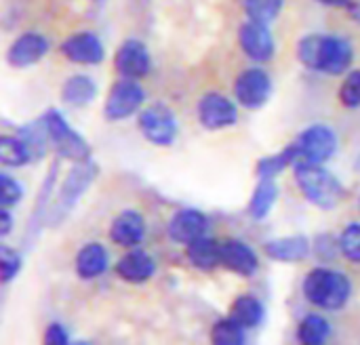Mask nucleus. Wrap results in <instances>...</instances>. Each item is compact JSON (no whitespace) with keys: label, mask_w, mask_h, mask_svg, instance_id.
<instances>
[{"label":"nucleus","mask_w":360,"mask_h":345,"mask_svg":"<svg viewBox=\"0 0 360 345\" xmlns=\"http://www.w3.org/2000/svg\"><path fill=\"white\" fill-rule=\"evenodd\" d=\"M297 57L308 70L323 72L327 76H340L350 70L354 48L342 36L308 34L297 42Z\"/></svg>","instance_id":"nucleus-1"},{"label":"nucleus","mask_w":360,"mask_h":345,"mask_svg":"<svg viewBox=\"0 0 360 345\" xmlns=\"http://www.w3.org/2000/svg\"><path fill=\"white\" fill-rule=\"evenodd\" d=\"M293 169H295V183H297L300 192L316 209L331 211L344 200V196H346L344 185L323 164L300 160Z\"/></svg>","instance_id":"nucleus-2"},{"label":"nucleus","mask_w":360,"mask_h":345,"mask_svg":"<svg viewBox=\"0 0 360 345\" xmlns=\"http://www.w3.org/2000/svg\"><path fill=\"white\" fill-rule=\"evenodd\" d=\"M352 295V282L344 272L331 268H314L304 280V297L327 312L342 310Z\"/></svg>","instance_id":"nucleus-3"},{"label":"nucleus","mask_w":360,"mask_h":345,"mask_svg":"<svg viewBox=\"0 0 360 345\" xmlns=\"http://www.w3.org/2000/svg\"><path fill=\"white\" fill-rule=\"evenodd\" d=\"M97 175V167L91 160L84 162H74L72 171L68 173L65 181L61 183V188L57 190V198L51 204L49 213H46V221L49 223H61L63 217L74 209V204L82 198V194L89 190V185L93 183Z\"/></svg>","instance_id":"nucleus-4"},{"label":"nucleus","mask_w":360,"mask_h":345,"mask_svg":"<svg viewBox=\"0 0 360 345\" xmlns=\"http://www.w3.org/2000/svg\"><path fill=\"white\" fill-rule=\"evenodd\" d=\"M42 122L49 135V141L53 145V150L57 152L59 158L72 160V162H84L91 160V150L89 143L84 141L82 135H78L68 120L63 118L61 112L57 110H49L42 114Z\"/></svg>","instance_id":"nucleus-5"},{"label":"nucleus","mask_w":360,"mask_h":345,"mask_svg":"<svg viewBox=\"0 0 360 345\" xmlns=\"http://www.w3.org/2000/svg\"><path fill=\"white\" fill-rule=\"evenodd\" d=\"M146 101V91L135 78H120L112 84L105 103H103V116L112 122L127 120L135 116Z\"/></svg>","instance_id":"nucleus-6"},{"label":"nucleus","mask_w":360,"mask_h":345,"mask_svg":"<svg viewBox=\"0 0 360 345\" xmlns=\"http://www.w3.org/2000/svg\"><path fill=\"white\" fill-rule=\"evenodd\" d=\"M139 131L152 145L169 148L177 139V118L167 103H152L139 114Z\"/></svg>","instance_id":"nucleus-7"},{"label":"nucleus","mask_w":360,"mask_h":345,"mask_svg":"<svg viewBox=\"0 0 360 345\" xmlns=\"http://www.w3.org/2000/svg\"><path fill=\"white\" fill-rule=\"evenodd\" d=\"M236 101L247 110H259L272 95V80L262 67H247L234 80Z\"/></svg>","instance_id":"nucleus-8"},{"label":"nucleus","mask_w":360,"mask_h":345,"mask_svg":"<svg viewBox=\"0 0 360 345\" xmlns=\"http://www.w3.org/2000/svg\"><path fill=\"white\" fill-rule=\"evenodd\" d=\"M196 116H198V122L202 129L221 131V129H230L238 122V108L230 97L211 91L200 97Z\"/></svg>","instance_id":"nucleus-9"},{"label":"nucleus","mask_w":360,"mask_h":345,"mask_svg":"<svg viewBox=\"0 0 360 345\" xmlns=\"http://www.w3.org/2000/svg\"><path fill=\"white\" fill-rule=\"evenodd\" d=\"M302 152V160L325 164L338 152V135L327 124L308 126L295 141Z\"/></svg>","instance_id":"nucleus-10"},{"label":"nucleus","mask_w":360,"mask_h":345,"mask_svg":"<svg viewBox=\"0 0 360 345\" xmlns=\"http://www.w3.org/2000/svg\"><path fill=\"white\" fill-rule=\"evenodd\" d=\"M238 44H240L243 53L257 63L270 61L274 57V51H276L274 36H272L268 23L255 21V19H249L240 25Z\"/></svg>","instance_id":"nucleus-11"},{"label":"nucleus","mask_w":360,"mask_h":345,"mask_svg":"<svg viewBox=\"0 0 360 345\" xmlns=\"http://www.w3.org/2000/svg\"><path fill=\"white\" fill-rule=\"evenodd\" d=\"M61 55L78 65H99L105 59V46L93 32H76L61 42Z\"/></svg>","instance_id":"nucleus-12"},{"label":"nucleus","mask_w":360,"mask_h":345,"mask_svg":"<svg viewBox=\"0 0 360 345\" xmlns=\"http://www.w3.org/2000/svg\"><path fill=\"white\" fill-rule=\"evenodd\" d=\"M150 65H152V59H150L148 46L141 40H135V38L124 40L118 46L116 55H114V67L124 78L141 80L143 76H148Z\"/></svg>","instance_id":"nucleus-13"},{"label":"nucleus","mask_w":360,"mask_h":345,"mask_svg":"<svg viewBox=\"0 0 360 345\" xmlns=\"http://www.w3.org/2000/svg\"><path fill=\"white\" fill-rule=\"evenodd\" d=\"M51 42L46 36L38 34V32H25L21 36H17L13 40V44L6 51V61L11 67H30L38 61H42V57L49 53Z\"/></svg>","instance_id":"nucleus-14"},{"label":"nucleus","mask_w":360,"mask_h":345,"mask_svg":"<svg viewBox=\"0 0 360 345\" xmlns=\"http://www.w3.org/2000/svg\"><path fill=\"white\" fill-rule=\"evenodd\" d=\"M207 228H209V219H207V215L202 211H198V209H181L171 217V221L167 226V234H169V238L173 242L188 247L192 240L205 236Z\"/></svg>","instance_id":"nucleus-15"},{"label":"nucleus","mask_w":360,"mask_h":345,"mask_svg":"<svg viewBox=\"0 0 360 345\" xmlns=\"http://www.w3.org/2000/svg\"><path fill=\"white\" fill-rule=\"evenodd\" d=\"M110 238L114 245L124 249H135L146 238V219L139 211H122L114 217L110 226Z\"/></svg>","instance_id":"nucleus-16"},{"label":"nucleus","mask_w":360,"mask_h":345,"mask_svg":"<svg viewBox=\"0 0 360 345\" xmlns=\"http://www.w3.org/2000/svg\"><path fill=\"white\" fill-rule=\"evenodd\" d=\"M114 270H116L118 278H122L124 282L143 285L156 274V261H154V257L150 253L135 247V249H131L129 253H124L118 259Z\"/></svg>","instance_id":"nucleus-17"},{"label":"nucleus","mask_w":360,"mask_h":345,"mask_svg":"<svg viewBox=\"0 0 360 345\" xmlns=\"http://www.w3.org/2000/svg\"><path fill=\"white\" fill-rule=\"evenodd\" d=\"M221 266L238 276H253L259 270L257 253L243 240H224L221 242Z\"/></svg>","instance_id":"nucleus-18"},{"label":"nucleus","mask_w":360,"mask_h":345,"mask_svg":"<svg viewBox=\"0 0 360 345\" xmlns=\"http://www.w3.org/2000/svg\"><path fill=\"white\" fill-rule=\"evenodd\" d=\"M266 255L278 263H300L310 255V240L306 236H283L272 238L264 247Z\"/></svg>","instance_id":"nucleus-19"},{"label":"nucleus","mask_w":360,"mask_h":345,"mask_svg":"<svg viewBox=\"0 0 360 345\" xmlns=\"http://www.w3.org/2000/svg\"><path fill=\"white\" fill-rule=\"evenodd\" d=\"M110 263V255L101 242H89L76 253V274L82 280H93L101 274H105Z\"/></svg>","instance_id":"nucleus-20"},{"label":"nucleus","mask_w":360,"mask_h":345,"mask_svg":"<svg viewBox=\"0 0 360 345\" xmlns=\"http://www.w3.org/2000/svg\"><path fill=\"white\" fill-rule=\"evenodd\" d=\"M186 255H188V261L196 270H202V272L215 270L217 266H221V242L205 234L186 247Z\"/></svg>","instance_id":"nucleus-21"},{"label":"nucleus","mask_w":360,"mask_h":345,"mask_svg":"<svg viewBox=\"0 0 360 345\" xmlns=\"http://www.w3.org/2000/svg\"><path fill=\"white\" fill-rule=\"evenodd\" d=\"M97 82L86 74H74L61 84V101L70 108H84L97 97Z\"/></svg>","instance_id":"nucleus-22"},{"label":"nucleus","mask_w":360,"mask_h":345,"mask_svg":"<svg viewBox=\"0 0 360 345\" xmlns=\"http://www.w3.org/2000/svg\"><path fill=\"white\" fill-rule=\"evenodd\" d=\"M300 160H302V152H300V145L293 141L285 150H281L276 154H270V156H264L257 162L255 173H257L259 179H276L287 167H295Z\"/></svg>","instance_id":"nucleus-23"},{"label":"nucleus","mask_w":360,"mask_h":345,"mask_svg":"<svg viewBox=\"0 0 360 345\" xmlns=\"http://www.w3.org/2000/svg\"><path fill=\"white\" fill-rule=\"evenodd\" d=\"M276 200H278L276 179H259L249 200V215L253 219H266L270 211L274 209Z\"/></svg>","instance_id":"nucleus-24"},{"label":"nucleus","mask_w":360,"mask_h":345,"mask_svg":"<svg viewBox=\"0 0 360 345\" xmlns=\"http://www.w3.org/2000/svg\"><path fill=\"white\" fill-rule=\"evenodd\" d=\"M230 316L234 320H238L245 329H255L264 323L266 310H264V304L259 299H255L251 295H243L232 304Z\"/></svg>","instance_id":"nucleus-25"},{"label":"nucleus","mask_w":360,"mask_h":345,"mask_svg":"<svg viewBox=\"0 0 360 345\" xmlns=\"http://www.w3.org/2000/svg\"><path fill=\"white\" fill-rule=\"evenodd\" d=\"M331 337V325L321 314H308L297 327V341L306 345H321Z\"/></svg>","instance_id":"nucleus-26"},{"label":"nucleus","mask_w":360,"mask_h":345,"mask_svg":"<svg viewBox=\"0 0 360 345\" xmlns=\"http://www.w3.org/2000/svg\"><path fill=\"white\" fill-rule=\"evenodd\" d=\"M30 160H34L32 152L19 135H15V137L2 135L0 137V162L4 167H23Z\"/></svg>","instance_id":"nucleus-27"},{"label":"nucleus","mask_w":360,"mask_h":345,"mask_svg":"<svg viewBox=\"0 0 360 345\" xmlns=\"http://www.w3.org/2000/svg\"><path fill=\"white\" fill-rule=\"evenodd\" d=\"M247 329L232 316L221 318L211 329V341L215 345H243L247 341Z\"/></svg>","instance_id":"nucleus-28"},{"label":"nucleus","mask_w":360,"mask_h":345,"mask_svg":"<svg viewBox=\"0 0 360 345\" xmlns=\"http://www.w3.org/2000/svg\"><path fill=\"white\" fill-rule=\"evenodd\" d=\"M283 4L285 0H243L247 17L255 21H264V23H270L272 19H276L278 13L283 11Z\"/></svg>","instance_id":"nucleus-29"},{"label":"nucleus","mask_w":360,"mask_h":345,"mask_svg":"<svg viewBox=\"0 0 360 345\" xmlns=\"http://www.w3.org/2000/svg\"><path fill=\"white\" fill-rule=\"evenodd\" d=\"M340 101L348 110L360 108V70H350L340 86Z\"/></svg>","instance_id":"nucleus-30"},{"label":"nucleus","mask_w":360,"mask_h":345,"mask_svg":"<svg viewBox=\"0 0 360 345\" xmlns=\"http://www.w3.org/2000/svg\"><path fill=\"white\" fill-rule=\"evenodd\" d=\"M340 251L342 255L352 261V263H360V223H350L346 226V230L340 236Z\"/></svg>","instance_id":"nucleus-31"},{"label":"nucleus","mask_w":360,"mask_h":345,"mask_svg":"<svg viewBox=\"0 0 360 345\" xmlns=\"http://www.w3.org/2000/svg\"><path fill=\"white\" fill-rule=\"evenodd\" d=\"M21 255L13 249H8L6 245L0 247V280L2 285H8L19 272H21Z\"/></svg>","instance_id":"nucleus-32"},{"label":"nucleus","mask_w":360,"mask_h":345,"mask_svg":"<svg viewBox=\"0 0 360 345\" xmlns=\"http://www.w3.org/2000/svg\"><path fill=\"white\" fill-rule=\"evenodd\" d=\"M23 198V188L8 173H0V207H15Z\"/></svg>","instance_id":"nucleus-33"},{"label":"nucleus","mask_w":360,"mask_h":345,"mask_svg":"<svg viewBox=\"0 0 360 345\" xmlns=\"http://www.w3.org/2000/svg\"><path fill=\"white\" fill-rule=\"evenodd\" d=\"M44 344L49 345H68L70 344V333L65 331L63 325L51 323L44 331Z\"/></svg>","instance_id":"nucleus-34"},{"label":"nucleus","mask_w":360,"mask_h":345,"mask_svg":"<svg viewBox=\"0 0 360 345\" xmlns=\"http://www.w3.org/2000/svg\"><path fill=\"white\" fill-rule=\"evenodd\" d=\"M13 230V217L6 207L0 209V238H6Z\"/></svg>","instance_id":"nucleus-35"},{"label":"nucleus","mask_w":360,"mask_h":345,"mask_svg":"<svg viewBox=\"0 0 360 345\" xmlns=\"http://www.w3.org/2000/svg\"><path fill=\"white\" fill-rule=\"evenodd\" d=\"M323 4H329V6H338V4H346L348 0H319Z\"/></svg>","instance_id":"nucleus-36"},{"label":"nucleus","mask_w":360,"mask_h":345,"mask_svg":"<svg viewBox=\"0 0 360 345\" xmlns=\"http://www.w3.org/2000/svg\"><path fill=\"white\" fill-rule=\"evenodd\" d=\"M359 207H360V202H359Z\"/></svg>","instance_id":"nucleus-37"}]
</instances>
